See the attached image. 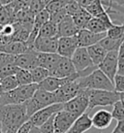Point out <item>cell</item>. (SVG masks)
Returning <instances> with one entry per match:
<instances>
[{
  "mask_svg": "<svg viewBox=\"0 0 124 133\" xmlns=\"http://www.w3.org/2000/svg\"><path fill=\"white\" fill-rule=\"evenodd\" d=\"M15 26V32L12 35L11 41L16 42H27L30 36V33L32 31L33 24H27V23H20V22H15L13 23Z\"/></svg>",
  "mask_w": 124,
  "mask_h": 133,
  "instance_id": "obj_22",
  "label": "cell"
},
{
  "mask_svg": "<svg viewBox=\"0 0 124 133\" xmlns=\"http://www.w3.org/2000/svg\"><path fill=\"white\" fill-rule=\"evenodd\" d=\"M107 36V33H93L89 30L80 29L77 34L79 47L81 48H88L90 46L98 44L100 41Z\"/></svg>",
  "mask_w": 124,
  "mask_h": 133,
  "instance_id": "obj_14",
  "label": "cell"
},
{
  "mask_svg": "<svg viewBox=\"0 0 124 133\" xmlns=\"http://www.w3.org/2000/svg\"><path fill=\"white\" fill-rule=\"evenodd\" d=\"M86 94L88 96L89 104H88L87 112L93 110L96 107H105L112 106L117 101H119L122 97V94L116 92L115 90H95V89H86Z\"/></svg>",
  "mask_w": 124,
  "mask_h": 133,
  "instance_id": "obj_4",
  "label": "cell"
},
{
  "mask_svg": "<svg viewBox=\"0 0 124 133\" xmlns=\"http://www.w3.org/2000/svg\"><path fill=\"white\" fill-rule=\"evenodd\" d=\"M51 0H31L29 6V10L36 16L40 12L46 10L47 6L50 4Z\"/></svg>",
  "mask_w": 124,
  "mask_h": 133,
  "instance_id": "obj_35",
  "label": "cell"
},
{
  "mask_svg": "<svg viewBox=\"0 0 124 133\" xmlns=\"http://www.w3.org/2000/svg\"><path fill=\"white\" fill-rule=\"evenodd\" d=\"M16 56L8 55L5 52H0V68L6 66L8 64H14Z\"/></svg>",
  "mask_w": 124,
  "mask_h": 133,
  "instance_id": "obj_42",
  "label": "cell"
},
{
  "mask_svg": "<svg viewBox=\"0 0 124 133\" xmlns=\"http://www.w3.org/2000/svg\"><path fill=\"white\" fill-rule=\"evenodd\" d=\"M0 133H4L3 130H2V125H1V122H0Z\"/></svg>",
  "mask_w": 124,
  "mask_h": 133,
  "instance_id": "obj_50",
  "label": "cell"
},
{
  "mask_svg": "<svg viewBox=\"0 0 124 133\" xmlns=\"http://www.w3.org/2000/svg\"><path fill=\"white\" fill-rule=\"evenodd\" d=\"M111 1H112V3L115 4V5L124 7V0H111Z\"/></svg>",
  "mask_w": 124,
  "mask_h": 133,
  "instance_id": "obj_46",
  "label": "cell"
},
{
  "mask_svg": "<svg viewBox=\"0 0 124 133\" xmlns=\"http://www.w3.org/2000/svg\"><path fill=\"white\" fill-rule=\"evenodd\" d=\"M81 89H95V90H114L113 83L100 69H96L91 74L77 80Z\"/></svg>",
  "mask_w": 124,
  "mask_h": 133,
  "instance_id": "obj_3",
  "label": "cell"
},
{
  "mask_svg": "<svg viewBox=\"0 0 124 133\" xmlns=\"http://www.w3.org/2000/svg\"><path fill=\"white\" fill-rule=\"evenodd\" d=\"M37 55H38V52L36 51L30 50L29 52H25V54L16 56L14 64L20 69H25V70L29 71L32 70V69L39 66Z\"/></svg>",
  "mask_w": 124,
  "mask_h": 133,
  "instance_id": "obj_15",
  "label": "cell"
},
{
  "mask_svg": "<svg viewBox=\"0 0 124 133\" xmlns=\"http://www.w3.org/2000/svg\"><path fill=\"white\" fill-rule=\"evenodd\" d=\"M3 93H5L4 92V90H3V89H2V87H1V85H0V96L2 95Z\"/></svg>",
  "mask_w": 124,
  "mask_h": 133,
  "instance_id": "obj_48",
  "label": "cell"
},
{
  "mask_svg": "<svg viewBox=\"0 0 124 133\" xmlns=\"http://www.w3.org/2000/svg\"><path fill=\"white\" fill-rule=\"evenodd\" d=\"M118 66H117V74L124 76V42L118 49Z\"/></svg>",
  "mask_w": 124,
  "mask_h": 133,
  "instance_id": "obj_39",
  "label": "cell"
},
{
  "mask_svg": "<svg viewBox=\"0 0 124 133\" xmlns=\"http://www.w3.org/2000/svg\"><path fill=\"white\" fill-rule=\"evenodd\" d=\"M71 60L73 62V65L78 73L84 72L91 67H94L95 65L92 62L90 56L88 55L87 49L79 47L77 51L75 52L73 56L71 57Z\"/></svg>",
  "mask_w": 124,
  "mask_h": 133,
  "instance_id": "obj_10",
  "label": "cell"
},
{
  "mask_svg": "<svg viewBox=\"0 0 124 133\" xmlns=\"http://www.w3.org/2000/svg\"><path fill=\"white\" fill-rule=\"evenodd\" d=\"M30 73H31V76H32L33 83L37 84V85L41 84L47 77H50V71L40 66H38L36 68L32 69V70H30Z\"/></svg>",
  "mask_w": 124,
  "mask_h": 133,
  "instance_id": "obj_30",
  "label": "cell"
},
{
  "mask_svg": "<svg viewBox=\"0 0 124 133\" xmlns=\"http://www.w3.org/2000/svg\"><path fill=\"white\" fill-rule=\"evenodd\" d=\"M91 127V118H90L88 113H84V115L80 116V118H78L76 119L74 124L71 126V128L66 133H84L89 130Z\"/></svg>",
  "mask_w": 124,
  "mask_h": 133,
  "instance_id": "obj_23",
  "label": "cell"
},
{
  "mask_svg": "<svg viewBox=\"0 0 124 133\" xmlns=\"http://www.w3.org/2000/svg\"><path fill=\"white\" fill-rule=\"evenodd\" d=\"M61 110H63V104L56 103L53 104V105H51V106L44 108V109H42V110L38 111L37 113H35L29 118V122L32 123L33 126L40 127L47 121H49L52 116L56 115Z\"/></svg>",
  "mask_w": 124,
  "mask_h": 133,
  "instance_id": "obj_8",
  "label": "cell"
},
{
  "mask_svg": "<svg viewBox=\"0 0 124 133\" xmlns=\"http://www.w3.org/2000/svg\"><path fill=\"white\" fill-rule=\"evenodd\" d=\"M77 73L71 58L61 57L57 65L52 71L50 72V76L55 78H68Z\"/></svg>",
  "mask_w": 124,
  "mask_h": 133,
  "instance_id": "obj_16",
  "label": "cell"
},
{
  "mask_svg": "<svg viewBox=\"0 0 124 133\" xmlns=\"http://www.w3.org/2000/svg\"><path fill=\"white\" fill-rule=\"evenodd\" d=\"M29 121L26 113L25 103L20 105H0V122L3 132L9 130L18 131Z\"/></svg>",
  "mask_w": 124,
  "mask_h": 133,
  "instance_id": "obj_1",
  "label": "cell"
},
{
  "mask_svg": "<svg viewBox=\"0 0 124 133\" xmlns=\"http://www.w3.org/2000/svg\"><path fill=\"white\" fill-rule=\"evenodd\" d=\"M32 127V123L28 121L27 122H25L23 125L19 128V129L18 130V132L17 133H29L30 131V128Z\"/></svg>",
  "mask_w": 124,
  "mask_h": 133,
  "instance_id": "obj_43",
  "label": "cell"
},
{
  "mask_svg": "<svg viewBox=\"0 0 124 133\" xmlns=\"http://www.w3.org/2000/svg\"><path fill=\"white\" fill-rule=\"evenodd\" d=\"M80 29L75 24L72 17L67 16L57 24V32L58 38L60 37H73L76 36Z\"/></svg>",
  "mask_w": 124,
  "mask_h": 133,
  "instance_id": "obj_18",
  "label": "cell"
},
{
  "mask_svg": "<svg viewBox=\"0 0 124 133\" xmlns=\"http://www.w3.org/2000/svg\"><path fill=\"white\" fill-rule=\"evenodd\" d=\"M124 42V40H118V39H112L109 37H105L104 39L99 42V44L106 50L107 52H113V51H118L120 48L121 44Z\"/></svg>",
  "mask_w": 124,
  "mask_h": 133,
  "instance_id": "obj_29",
  "label": "cell"
},
{
  "mask_svg": "<svg viewBox=\"0 0 124 133\" xmlns=\"http://www.w3.org/2000/svg\"><path fill=\"white\" fill-rule=\"evenodd\" d=\"M77 80L66 84V85H64L59 89H57L56 91L53 92L57 103L64 104L80 94L82 89H80V87Z\"/></svg>",
  "mask_w": 124,
  "mask_h": 133,
  "instance_id": "obj_7",
  "label": "cell"
},
{
  "mask_svg": "<svg viewBox=\"0 0 124 133\" xmlns=\"http://www.w3.org/2000/svg\"><path fill=\"white\" fill-rule=\"evenodd\" d=\"M54 116L39 127L41 133H54Z\"/></svg>",
  "mask_w": 124,
  "mask_h": 133,
  "instance_id": "obj_40",
  "label": "cell"
},
{
  "mask_svg": "<svg viewBox=\"0 0 124 133\" xmlns=\"http://www.w3.org/2000/svg\"><path fill=\"white\" fill-rule=\"evenodd\" d=\"M18 69L19 68L16 66L15 64H8L6 66L0 68V82L4 80L5 78L10 77V76H15Z\"/></svg>",
  "mask_w": 124,
  "mask_h": 133,
  "instance_id": "obj_37",
  "label": "cell"
},
{
  "mask_svg": "<svg viewBox=\"0 0 124 133\" xmlns=\"http://www.w3.org/2000/svg\"><path fill=\"white\" fill-rule=\"evenodd\" d=\"M15 22V17L12 15V13L6 6L0 7V25H7L12 24Z\"/></svg>",
  "mask_w": 124,
  "mask_h": 133,
  "instance_id": "obj_32",
  "label": "cell"
},
{
  "mask_svg": "<svg viewBox=\"0 0 124 133\" xmlns=\"http://www.w3.org/2000/svg\"><path fill=\"white\" fill-rule=\"evenodd\" d=\"M80 77H79L78 73H76L75 75L68 78H55L50 76V77H47L46 80H44L38 85H39L40 89H45V90H47L49 92H54V91H56L57 89H59L64 85L68 84L70 82L76 81Z\"/></svg>",
  "mask_w": 124,
  "mask_h": 133,
  "instance_id": "obj_13",
  "label": "cell"
},
{
  "mask_svg": "<svg viewBox=\"0 0 124 133\" xmlns=\"http://www.w3.org/2000/svg\"><path fill=\"white\" fill-rule=\"evenodd\" d=\"M67 2L68 1H66V0H51V2H50V4L47 6L46 10L49 12V14L51 16L52 14L56 13V12L64 9Z\"/></svg>",
  "mask_w": 124,
  "mask_h": 133,
  "instance_id": "obj_36",
  "label": "cell"
},
{
  "mask_svg": "<svg viewBox=\"0 0 124 133\" xmlns=\"http://www.w3.org/2000/svg\"><path fill=\"white\" fill-rule=\"evenodd\" d=\"M78 48H79V43H78L77 35L73 37L58 38L57 54L62 57L71 58Z\"/></svg>",
  "mask_w": 124,
  "mask_h": 133,
  "instance_id": "obj_12",
  "label": "cell"
},
{
  "mask_svg": "<svg viewBox=\"0 0 124 133\" xmlns=\"http://www.w3.org/2000/svg\"><path fill=\"white\" fill-rule=\"evenodd\" d=\"M30 50H33L28 46L26 42H16L11 41L10 43L0 46V52H5L12 56H19L22 54L29 52Z\"/></svg>",
  "mask_w": 124,
  "mask_h": 133,
  "instance_id": "obj_20",
  "label": "cell"
},
{
  "mask_svg": "<svg viewBox=\"0 0 124 133\" xmlns=\"http://www.w3.org/2000/svg\"><path fill=\"white\" fill-rule=\"evenodd\" d=\"M1 6H2V5H1V3H0V7H1Z\"/></svg>",
  "mask_w": 124,
  "mask_h": 133,
  "instance_id": "obj_53",
  "label": "cell"
},
{
  "mask_svg": "<svg viewBox=\"0 0 124 133\" xmlns=\"http://www.w3.org/2000/svg\"><path fill=\"white\" fill-rule=\"evenodd\" d=\"M29 133H41V132H40V129H39V127L32 125V127L30 128Z\"/></svg>",
  "mask_w": 124,
  "mask_h": 133,
  "instance_id": "obj_47",
  "label": "cell"
},
{
  "mask_svg": "<svg viewBox=\"0 0 124 133\" xmlns=\"http://www.w3.org/2000/svg\"><path fill=\"white\" fill-rule=\"evenodd\" d=\"M38 37L43 38H58V32H57V25L51 22V21L45 23L44 25L41 27L39 31Z\"/></svg>",
  "mask_w": 124,
  "mask_h": 133,
  "instance_id": "obj_27",
  "label": "cell"
},
{
  "mask_svg": "<svg viewBox=\"0 0 124 133\" xmlns=\"http://www.w3.org/2000/svg\"><path fill=\"white\" fill-rule=\"evenodd\" d=\"M77 117L61 110L54 116V133H66L76 122Z\"/></svg>",
  "mask_w": 124,
  "mask_h": 133,
  "instance_id": "obj_11",
  "label": "cell"
},
{
  "mask_svg": "<svg viewBox=\"0 0 124 133\" xmlns=\"http://www.w3.org/2000/svg\"><path fill=\"white\" fill-rule=\"evenodd\" d=\"M39 88L37 84L27 85H19L11 91L3 93L0 96V105H20L32 98L34 93Z\"/></svg>",
  "mask_w": 124,
  "mask_h": 133,
  "instance_id": "obj_2",
  "label": "cell"
},
{
  "mask_svg": "<svg viewBox=\"0 0 124 133\" xmlns=\"http://www.w3.org/2000/svg\"><path fill=\"white\" fill-rule=\"evenodd\" d=\"M112 133H124V121L117 122L116 126Z\"/></svg>",
  "mask_w": 124,
  "mask_h": 133,
  "instance_id": "obj_44",
  "label": "cell"
},
{
  "mask_svg": "<svg viewBox=\"0 0 124 133\" xmlns=\"http://www.w3.org/2000/svg\"><path fill=\"white\" fill-rule=\"evenodd\" d=\"M85 29L89 30L93 33H107L109 27L101 19L92 18L87 23V25L85 26Z\"/></svg>",
  "mask_w": 124,
  "mask_h": 133,
  "instance_id": "obj_26",
  "label": "cell"
},
{
  "mask_svg": "<svg viewBox=\"0 0 124 133\" xmlns=\"http://www.w3.org/2000/svg\"><path fill=\"white\" fill-rule=\"evenodd\" d=\"M86 49H87L88 55L90 56L93 64L97 67L101 64V62L104 60V58L106 57L107 54H108V52L99 43L93 45V46H90Z\"/></svg>",
  "mask_w": 124,
  "mask_h": 133,
  "instance_id": "obj_24",
  "label": "cell"
},
{
  "mask_svg": "<svg viewBox=\"0 0 124 133\" xmlns=\"http://www.w3.org/2000/svg\"><path fill=\"white\" fill-rule=\"evenodd\" d=\"M2 28H3V26L0 25V33H1V30H2Z\"/></svg>",
  "mask_w": 124,
  "mask_h": 133,
  "instance_id": "obj_51",
  "label": "cell"
},
{
  "mask_svg": "<svg viewBox=\"0 0 124 133\" xmlns=\"http://www.w3.org/2000/svg\"><path fill=\"white\" fill-rule=\"evenodd\" d=\"M117 58H118V51L108 52L106 57L98 66V69L102 71L113 83L114 77L117 74V66H118Z\"/></svg>",
  "mask_w": 124,
  "mask_h": 133,
  "instance_id": "obj_9",
  "label": "cell"
},
{
  "mask_svg": "<svg viewBox=\"0 0 124 133\" xmlns=\"http://www.w3.org/2000/svg\"><path fill=\"white\" fill-rule=\"evenodd\" d=\"M15 76L17 78V80H18L19 85H27L34 84L32 76H31V73H30L29 70H25V69H20L19 68Z\"/></svg>",
  "mask_w": 124,
  "mask_h": 133,
  "instance_id": "obj_31",
  "label": "cell"
},
{
  "mask_svg": "<svg viewBox=\"0 0 124 133\" xmlns=\"http://www.w3.org/2000/svg\"><path fill=\"white\" fill-rule=\"evenodd\" d=\"M56 98L53 92H49L43 89L38 88L32 98L25 102L27 117L31 118L33 115L46 107L56 104Z\"/></svg>",
  "mask_w": 124,
  "mask_h": 133,
  "instance_id": "obj_5",
  "label": "cell"
},
{
  "mask_svg": "<svg viewBox=\"0 0 124 133\" xmlns=\"http://www.w3.org/2000/svg\"><path fill=\"white\" fill-rule=\"evenodd\" d=\"M66 1H70V0H66Z\"/></svg>",
  "mask_w": 124,
  "mask_h": 133,
  "instance_id": "obj_54",
  "label": "cell"
},
{
  "mask_svg": "<svg viewBox=\"0 0 124 133\" xmlns=\"http://www.w3.org/2000/svg\"><path fill=\"white\" fill-rule=\"evenodd\" d=\"M38 64L40 67L49 70L50 72L52 71L61 59L58 54H44V52H38Z\"/></svg>",
  "mask_w": 124,
  "mask_h": 133,
  "instance_id": "obj_21",
  "label": "cell"
},
{
  "mask_svg": "<svg viewBox=\"0 0 124 133\" xmlns=\"http://www.w3.org/2000/svg\"><path fill=\"white\" fill-rule=\"evenodd\" d=\"M85 10L92 16V18H99L107 12L102 0H94Z\"/></svg>",
  "mask_w": 124,
  "mask_h": 133,
  "instance_id": "obj_28",
  "label": "cell"
},
{
  "mask_svg": "<svg viewBox=\"0 0 124 133\" xmlns=\"http://www.w3.org/2000/svg\"><path fill=\"white\" fill-rule=\"evenodd\" d=\"M72 19H73L75 24L78 26V28L80 30L85 28V26L87 25L89 21L92 19V16L85 9L81 8L80 11L78 12V13H76L72 17Z\"/></svg>",
  "mask_w": 124,
  "mask_h": 133,
  "instance_id": "obj_25",
  "label": "cell"
},
{
  "mask_svg": "<svg viewBox=\"0 0 124 133\" xmlns=\"http://www.w3.org/2000/svg\"><path fill=\"white\" fill-rule=\"evenodd\" d=\"M18 131H13V130H9V131H7V132L5 133H17Z\"/></svg>",
  "mask_w": 124,
  "mask_h": 133,
  "instance_id": "obj_49",
  "label": "cell"
},
{
  "mask_svg": "<svg viewBox=\"0 0 124 133\" xmlns=\"http://www.w3.org/2000/svg\"><path fill=\"white\" fill-rule=\"evenodd\" d=\"M0 85L3 89L4 92H8V91H11L13 89H17L18 87H19L18 85V82L17 80L16 76H10V77L5 78L4 80L0 82Z\"/></svg>",
  "mask_w": 124,
  "mask_h": 133,
  "instance_id": "obj_34",
  "label": "cell"
},
{
  "mask_svg": "<svg viewBox=\"0 0 124 133\" xmlns=\"http://www.w3.org/2000/svg\"><path fill=\"white\" fill-rule=\"evenodd\" d=\"M113 85H114V90L116 92L124 94V76L116 74L113 80Z\"/></svg>",
  "mask_w": 124,
  "mask_h": 133,
  "instance_id": "obj_41",
  "label": "cell"
},
{
  "mask_svg": "<svg viewBox=\"0 0 124 133\" xmlns=\"http://www.w3.org/2000/svg\"><path fill=\"white\" fill-rule=\"evenodd\" d=\"M112 121H113L112 113L105 109L98 110L91 117L92 126H94L95 128L100 130L108 128L111 125Z\"/></svg>",
  "mask_w": 124,
  "mask_h": 133,
  "instance_id": "obj_19",
  "label": "cell"
},
{
  "mask_svg": "<svg viewBox=\"0 0 124 133\" xmlns=\"http://www.w3.org/2000/svg\"><path fill=\"white\" fill-rule=\"evenodd\" d=\"M113 112H112V116L113 118L116 119L117 122H121L124 121V99L121 97L119 101H117L116 103L113 105Z\"/></svg>",
  "mask_w": 124,
  "mask_h": 133,
  "instance_id": "obj_33",
  "label": "cell"
},
{
  "mask_svg": "<svg viewBox=\"0 0 124 133\" xmlns=\"http://www.w3.org/2000/svg\"><path fill=\"white\" fill-rule=\"evenodd\" d=\"M75 1H76L81 8L85 9V8H87L94 0H75Z\"/></svg>",
  "mask_w": 124,
  "mask_h": 133,
  "instance_id": "obj_45",
  "label": "cell"
},
{
  "mask_svg": "<svg viewBox=\"0 0 124 133\" xmlns=\"http://www.w3.org/2000/svg\"><path fill=\"white\" fill-rule=\"evenodd\" d=\"M58 38L37 37L33 43V50L37 52L44 54H57Z\"/></svg>",
  "mask_w": 124,
  "mask_h": 133,
  "instance_id": "obj_17",
  "label": "cell"
},
{
  "mask_svg": "<svg viewBox=\"0 0 124 133\" xmlns=\"http://www.w3.org/2000/svg\"><path fill=\"white\" fill-rule=\"evenodd\" d=\"M88 104L89 100L86 94V89H82L78 96L63 104V110L69 112L77 118H80L81 115L87 112Z\"/></svg>",
  "mask_w": 124,
  "mask_h": 133,
  "instance_id": "obj_6",
  "label": "cell"
},
{
  "mask_svg": "<svg viewBox=\"0 0 124 133\" xmlns=\"http://www.w3.org/2000/svg\"><path fill=\"white\" fill-rule=\"evenodd\" d=\"M80 9H81V7H80L75 0H70V1H68L65 6L66 13L70 17H73L76 13H78V12L80 11Z\"/></svg>",
  "mask_w": 124,
  "mask_h": 133,
  "instance_id": "obj_38",
  "label": "cell"
},
{
  "mask_svg": "<svg viewBox=\"0 0 124 133\" xmlns=\"http://www.w3.org/2000/svg\"><path fill=\"white\" fill-rule=\"evenodd\" d=\"M122 98L124 99V94H122Z\"/></svg>",
  "mask_w": 124,
  "mask_h": 133,
  "instance_id": "obj_52",
  "label": "cell"
}]
</instances>
